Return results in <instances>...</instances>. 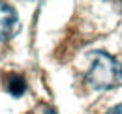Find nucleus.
<instances>
[{"label":"nucleus","instance_id":"1","mask_svg":"<svg viewBox=\"0 0 122 114\" xmlns=\"http://www.w3.org/2000/svg\"><path fill=\"white\" fill-rule=\"evenodd\" d=\"M122 77V66L107 52H92V64L86 71V82L98 90L115 86Z\"/></svg>","mask_w":122,"mask_h":114},{"label":"nucleus","instance_id":"2","mask_svg":"<svg viewBox=\"0 0 122 114\" xmlns=\"http://www.w3.org/2000/svg\"><path fill=\"white\" fill-rule=\"evenodd\" d=\"M19 30L17 11L6 2H0V41H8Z\"/></svg>","mask_w":122,"mask_h":114},{"label":"nucleus","instance_id":"3","mask_svg":"<svg viewBox=\"0 0 122 114\" xmlns=\"http://www.w3.org/2000/svg\"><path fill=\"white\" fill-rule=\"evenodd\" d=\"M25 88H26L25 79H23V77H17V75L11 77V82H8V90H10L13 95H21V94L25 92Z\"/></svg>","mask_w":122,"mask_h":114},{"label":"nucleus","instance_id":"4","mask_svg":"<svg viewBox=\"0 0 122 114\" xmlns=\"http://www.w3.org/2000/svg\"><path fill=\"white\" fill-rule=\"evenodd\" d=\"M107 114H122V103H120V105H117L115 109H111Z\"/></svg>","mask_w":122,"mask_h":114}]
</instances>
